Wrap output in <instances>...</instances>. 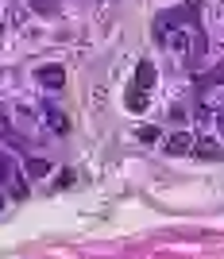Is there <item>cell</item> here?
<instances>
[{
    "mask_svg": "<svg viewBox=\"0 0 224 259\" xmlns=\"http://www.w3.org/2000/svg\"><path fill=\"white\" fill-rule=\"evenodd\" d=\"M58 186H74V170H62V174H58Z\"/></svg>",
    "mask_w": 224,
    "mask_h": 259,
    "instance_id": "obj_10",
    "label": "cell"
},
{
    "mask_svg": "<svg viewBox=\"0 0 224 259\" xmlns=\"http://www.w3.org/2000/svg\"><path fill=\"white\" fill-rule=\"evenodd\" d=\"M124 105H128L131 112H143V108H147V89H136V85H131L128 97H124Z\"/></svg>",
    "mask_w": 224,
    "mask_h": 259,
    "instance_id": "obj_4",
    "label": "cell"
},
{
    "mask_svg": "<svg viewBox=\"0 0 224 259\" xmlns=\"http://www.w3.org/2000/svg\"><path fill=\"white\" fill-rule=\"evenodd\" d=\"M35 77H39V85H47V89H62L66 85V70L58 62H54V66H39V74H35Z\"/></svg>",
    "mask_w": 224,
    "mask_h": 259,
    "instance_id": "obj_1",
    "label": "cell"
},
{
    "mask_svg": "<svg viewBox=\"0 0 224 259\" xmlns=\"http://www.w3.org/2000/svg\"><path fill=\"white\" fill-rule=\"evenodd\" d=\"M139 140L151 143V140H159V128H139Z\"/></svg>",
    "mask_w": 224,
    "mask_h": 259,
    "instance_id": "obj_9",
    "label": "cell"
},
{
    "mask_svg": "<svg viewBox=\"0 0 224 259\" xmlns=\"http://www.w3.org/2000/svg\"><path fill=\"white\" fill-rule=\"evenodd\" d=\"M51 128L54 132H70V120H66L62 112H51Z\"/></svg>",
    "mask_w": 224,
    "mask_h": 259,
    "instance_id": "obj_7",
    "label": "cell"
},
{
    "mask_svg": "<svg viewBox=\"0 0 224 259\" xmlns=\"http://www.w3.org/2000/svg\"><path fill=\"white\" fill-rule=\"evenodd\" d=\"M197 155H201V159H224V151L216 147V143H209V140L197 143Z\"/></svg>",
    "mask_w": 224,
    "mask_h": 259,
    "instance_id": "obj_5",
    "label": "cell"
},
{
    "mask_svg": "<svg viewBox=\"0 0 224 259\" xmlns=\"http://www.w3.org/2000/svg\"><path fill=\"white\" fill-rule=\"evenodd\" d=\"M0 209H4V197H0Z\"/></svg>",
    "mask_w": 224,
    "mask_h": 259,
    "instance_id": "obj_11",
    "label": "cell"
},
{
    "mask_svg": "<svg viewBox=\"0 0 224 259\" xmlns=\"http://www.w3.org/2000/svg\"><path fill=\"white\" fill-rule=\"evenodd\" d=\"M162 151L166 155H190L193 151V136L190 132H178V136H170V140L162 143Z\"/></svg>",
    "mask_w": 224,
    "mask_h": 259,
    "instance_id": "obj_2",
    "label": "cell"
},
{
    "mask_svg": "<svg viewBox=\"0 0 224 259\" xmlns=\"http://www.w3.org/2000/svg\"><path fill=\"white\" fill-rule=\"evenodd\" d=\"M216 81H224V62L216 66V70H213V74H209V77H205L201 85H216Z\"/></svg>",
    "mask_w": 224,
    "mask_h": 259,
    "instance_id": "obj_8",
    "label": "cell"
},
{
    "mask_svg": "<svg viewBox=\"0 0 224 259\" xmlns=\"http://www.w3.org/2000/svg\"><path fill=\"white\" fill-rule=\"evenodd\" d=\"M47 170H51V166H47V159H27V178H43Z\"/></svg>",
    "mask_w": 224,
    "mask_h": 259,
    "instance_id": "obj_6",
    "label": "cell"
},
{
    "mask_svg": "<svg viewBox=\"0 0 224 259\" xmlns=\"http://www.w3.org/2000/svg\"><path fill=\"white\" fill-rule=\"evenodd\" d=\"M131 85H136V89H151V85H155V66L139 62L136 66V81H131Z\"/></svg>",
    "mask_w": 224,
    "mask_h": 259,
    "instance_id": "obj_3",
    "label": "cell"
}]
</instances>
